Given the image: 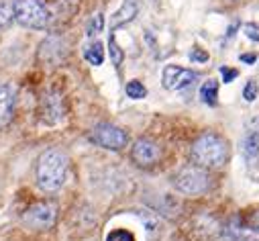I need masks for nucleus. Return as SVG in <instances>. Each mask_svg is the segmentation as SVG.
Here are the masks:
<instances>
[{"instance_id":"nucleus-5","label":"nucleus","mask_w":259,"mask_h":241,"mask_svg":"<svg viewBox=\"0 0 259 241\" xmlns=\"http://www.w3.org/2000/svg\"><path fill=\"white\" fill-rule=\"evenodd\" d=\"M90 139H92L96 145H100V147H104V149H110V151H120L122 147H126V141H128L126 133H124L120 127L110 125V123H100V125H96V127L92 129V133H90Z\"/></svg>"},{"instance_id":"nucleus-26","label":"nucleus","mask_w":259,"mask_h":241,"mask_svg":"<svg viewBox=\"0 0 259 241\" xmlns=\"http://www.w3.org/2000/svg\"><path fill=\"white\" fill-rule=\"evenodd\" d=\"M255 59H257L255 53H243V55H241V62H243V64H255Z\"/></svg>"},{"instance_id":"nucleus-7","label":"nucleus","mask_w":259,"mask_h":241,"mask_svg":"<svg viewBox=\"0 0 259 241\" xmlns=\"http://www.w3.org/2000/svg\"><path fill=\"white\" fill-rule=\"evenodd\" d=\"M68 57V43L59 35H49L39 47V59L45 66H59Z\"/></svg>"},{"instance_id":"nucleus-6","label":"nucleus","mask_w":259,"mask_h":241,"mask_svg":"<svg viewBox=\"0 0 259 241\" xmlns=\"http://www.w3.org/2000/svg\"><path fill=\"white\" fill-rule=\"evenodd\" d=\"M57 217V209L51 203H35L31 205L25 213H23V223L29 229H37V231H45L49 227H53Z\"/></svg>"},{"instance_id":"nucleus-16","label":"nucleus","mask_w":259,"mask_h":241,"mask_svg":"<svg viewBox=\"0 0 259 241\" xmlns=\"http://www.w3.org/2000/svg\"><path fill=\"white\" fill-rule=\"evenodd\" d=\"M217 94H219V86H217L214 80L204 82V86L200 88V96H202L204 102H208V104H217Z\"/></svg>"},{"instance_id":"nucleus-3","label":"nucleus","mask_w":259,"mask_h":241,"mask_svg":"<svg viewBox=\"0 0 259 241\" xmlns=\"http://www.w3.org/2000/svg\"><path fill=\"white\" fill-rule=\"evenodd\" d=\"M15 5V21L29 29H45L51 23L49 9L41 0H13Z\"/></svg>"},{"instance_id":"nucleus-22","label":"nucleus","mask_w":259,"mask_h":241,"mask_svg":"<svg viewBox=\"0 0 259 241\" xmlns=\"http://www.w3.org/2000/svg\"><path fill=\"white\" fill-rule=\"evenodd\" d=\"M243 33L251 39V41H259V25L257 23H247L243 27Z\"/></svg>"},{"instance_id":"nucleus-13","label":"nucleus","mask_w":259,"mask_h":241,"mask_svg":"<svg viewBox=\"0 0 259 241\" xmlns=\"http://www.w3.org/2000/svg\"><path fill=\"white\" fill-rule=\"evenodd\" d=\"M241 153L247 159V164H251V166H257L259 164V137L255 133H251V135H247L243 139Z\"/></svg>"},{"instance_id":"nucleus-14","label":"nucleus","mask_w":259,"mask_h":241,"mask_svg":"<svg viewBox=\"0 0 259 241\" xmlns=\"http://www.w3.org/2000/svg\"><path fill=\"white\" fill-rule=\"evenodd\" d=\"M84 57H86V62L92 64V66H100L102 64V59H104V49L98 41L90 43L86 49H84Z\"/></svg>"},{"instance_id":"nucleus-12","label":"nucleus","mask_w":259,"mask_h":241,"mask_svg":"<svg viewBox=\"0 0 259 241\" xmlns=\"http://www.w3.org/2000/svg\"><path fill=\"white\" fill-rule=\"evenodd\" d=\"M137 11H139V7H137V0H124L122 7H120L116 13H114L110 27H112V29H116V27H122V25H126V23H131V21L135 19Z\"/></svg>"},{"instance_id":"nucleus-15","label":"nucleus","mask_w":259,"mask_h":241,"mask_svg":"<svg viewBox=\"0 0 259 241\" xmlns=\"http://www.w3.org/2000/svg\"><path fill=\"white\" fill-rule=\"evenodd\" d=\"M15 19V5L13 0H0V31L11 25Z\"/></svg>"},{"instance_id":"nucleus-10","label":"nucleus","mask_w":259,"mask_h":241,"mask_svg":"<svg viewBox=\"0 0 259 241\" xmlns=\"http://www.w3.org/2000/svg\"><path fill=\"white\" fill-rule=\"evenodd\" d=\"M161 157V149L151 139H139L133 145V159L139 166H153Z\"/></svg>"},{"instance_id":"nucleus-4","label":"nucleus","mask_w":259,"mask_h":241,"mask_svg":"<svg viewBox=\"0 0 259 241\" xmlns=\"http://www.w3.org/2000/svg\"><path fill=\"white\" fill-rule=\"evenodd\" d=\"M208 182H210L208 174L200 166H186L174 178L176 190L182 192V194H190V196L206 192L208 190Z\"/></svg>"},{"instance_id":"nucleus-19","label":"nucleus","mask_w":259,"mask_h":241,"mask_svg":"<svg viewBox=\"0 0 259 241\" xmlns=\"http://www.w3.org/2000/svg\"><path fill=\"white\" fill-rule=\"evenodd\" d=\"M106 241H135L131 231H124V229H114L106 235Z\"/></svg>"},{"instance_id":"nucleus-25","label":"nucleus","mask_w":259,"mask_h":241,"mask_svg":"<svg viewBox=\"0 0 259 241\" xmlns=\"http://www.w3.org/2000/svg\"><path fill=\"white\" fill-rule=\"evenodd\" d=\"M249 227H251V231L259 233V213H255V215L249 219Z\"/></svg>"},{"instance_id":"nucleus-20","label":"nucleus","mask_w":259,"mask_h":241,"mask_svg":"<svg viewBox=\"0 0 259 241\" xmlns=\"http://www.w3.org/2000/svg\"><path fill=\"white\" fill-rule=\"evenodd\" d=\"M108 47H110V57H112V62H114L116 66H120V64H122V49L116 45L114 37H110V41H108Z\"/></svg>"},{"instance_id":"nucleus-2","label":"nucleus","mask_w":259,"mask_h":241,"mask_svg":"<svg viewBox=\"0 0 259 241\" xmlns=\"http://www.w3.org/2000/svg\"><path fill=\"white\" fill-rule=\"evenodd\" d=\"M229 157V149L223 137L214 133H204L192 145V159L200 168H221Z\"/></svg>"},{"instance_id":"nucleus-18","label":"nucleus","mask_w":259,"mask_h":241,"mask_svg":"<svg viewBox=\"0 0 259 241\" xmlns=\"http://www.w3.org/2000/svg\"><path fill=\"white\" fill-rule=\"evenodd\" d=\"M102 27H104V19H102L100 13H96V15L88 21V25H86V35H88V37H96L98 33H102Z\"/></svg>"},{"instance_id":"nucleus-9","label":"nucleus","mask_w":259,"mask_h":241,"mask_svg":"<svg viewBox=\"0 0 259 241\" xmlns=\"http://www.w3.org/2000/svg\"><path fill=\"white\" fill-rule=\"evenodd\" d=\"M163 86L167 90H182L190 84H194L198 80V74L192 72V70H184L180 66H167L163 70Z\"/></svg>"},{"instance_id":"nucleus-24","label":"nucleus","mask_w":259,"mask_h":241,"mask_svg":"<svg viewBox=\"0 0 259 241\" xmlns=\"http://www.w3.org/2000/svg\"><path fill=\"white\" fill-rule=\"evenodd\" d=\"M190 59L192 62H208V53L206 51H202V49H194L192 53H190Z\"/></svg>"},{"instance_id":"nucleus-17","label":"nucleus","mask_w":259,"mask_h":241,"mask_svg":"<svg viewBox=\"0 0 259 241\" xmlns=\"http://www.w3.org/2000/svg\"><path fill=\"white\" fill-rule=\"evenodd\" d=\"M145 94H147V90H145V86L139 80H131L126 84V96L128 98L139 100V98H145Z\"/></svg>"},{"instance_id":"nucleus-1","label":"nucleus","mask_w":259,"mask_h":241,"mask_svg":"<svg viewBox=\"0 0 259 241\" xmlns=\"http://www.w3.org/2000/svg\"><path fill=\"white\" fill-rule=\"evenodd\" d=\"M70 159L61 149H47L37 159V182L45 192L59 190L68 180Z\"/></svg>"},{"instance_id":"nucleus-21","label":"nucleus","mask_w":259,"mask_h":241,"mask_svg":"<svg viewBox=\"0 0 259 241\" xmlns=\"http://www.w3.org/2000/svg\"><path fill=\"white\" fill-rule=\"evenodd\" d=\"M257 92H259V86H257V82H247V86L243 88V98L247 100V102H253L255 98H257Z\"/></svg>"},{"instance_id":"nucleus-8","label":"nucleus","mask_w":259,"mask_h":241,"mask_svg":"<svg viewBox=\"0 0 259 241\" xmlns=\"http://www.w3.org/2000/svg\"><path fill=\"white\" fill-rule=\"evenodd\" d=\"M39 114H41V120L47 125H57L63 120L66 116V108H63V98L57 94V92H49L41 98V104H39Z\"/></svg>"},{"instance_id":"nucleus-23","label":"nucleus","mask_w":259,"mask_h":241,"mask_svg":"<svg viewBox=\"0 0 259 241\" xmlns=\"http://www.w3.org/2000/svg\"><path fill=\"white\" fill-rule=\"evenodd\" d=\"M221 76H223V82H233V80L239 76V72H237V70H231V68H227V66H223V68H221Z\"/></svg>"},{"instance_id":"nucleus-11","label":"nucleus","mask_w":259,"mask_h":241,"mask_svg":"<svg viewBox=\"0 0 259 241\" xmlns=\"http://www.w3.org/2000/svg\"><path fill=\"white\" fill-rule=\"evenodd\" d=\"M15 116V92L0 84V129L7 127Z\"/></svg>"}]
</instances>
